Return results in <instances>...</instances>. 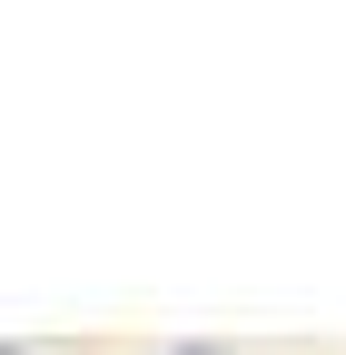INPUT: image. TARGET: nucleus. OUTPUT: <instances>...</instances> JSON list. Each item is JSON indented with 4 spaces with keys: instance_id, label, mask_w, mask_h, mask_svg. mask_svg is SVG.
Wrapping results in <instances>:
<instances>
[{
    "instance_id": "1",
    "label": "nucleus",
    "mask_w": 346,
    "mask_h": 355,
    "mask_svg": "<svg viewBox=\"0 0 346 355\" xmlns=\"http://www.w3.org/2000/svg\"><path fill=\"white\" fill-rule=\"evenodd\" d=\"M188 355H208V345H188Z\"/></svg>"
},
{
    "instance_id": "2",
    "label": "nucleus",
    "mask_w": 346,
    "mask_h": 355,
    "mask_svg": "<svg viewBox=\"0 0 346 355\" xmlns=\"http://www.w3.org/2000/svg\"><path fill=\"white\" fill-rule=\"evenodd\" d=\"M0 355H10V345H0Z\"/></svg>"
}]
</instances>
